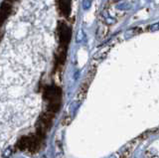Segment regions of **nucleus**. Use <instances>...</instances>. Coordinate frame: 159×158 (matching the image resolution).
Masks as SVG:
<instances>
[{"label":"nucleus","mask_w":159,"mask_h":158,"mask_svg":"<svg viewBox=\"0 0 159 158\" xmlns=\"http://www.w3.org/2000/svg\"><path fill=\"white\" fill-rule=\"evenodd\" d=\"M59 36L60 42H61V48L65 49L71 39V29L62 22L59 26Z\"/></svg>","instance_id":"nucleus-1"},{"label":"nucleus","mask_w":159,"mask_h":158,"mask_svg":"<svg viewBox=\"0 0 159 158\" xmlns=\"http://www.w3.org/2000/svg\"><path fill=\"white\" fill-rule=\"evenodd\" d=\"M11 12V4L9 2H3L1 7H0V26L2 25L3 22L5 21V19L9 16V14Z\"/></svg>","instance_id":"nucleus-2"},{"label":"nucleus","mask_w":159,"mask_h":158,"mask_svg":"<svg viewBox=\"0 0 159 158\" xmlns=\"http://www.w3.org/2000/svg\"><path fill=\"white\" fill-rule=\"evenodd\" d=\"M59 8L64 16L68 17L71 12V0H58Z\"/></svg>","instance_id":"nucleus-3"},{"label":"nucleus","mask_w":159,"mask_h":158,"mask_svg":"<svg viewBox=\"0 0 159 158\" xmlns=\"http://www.w3.org/2000/svg\"><path fill=\"white\" fill-rule=\"evenodd\" d=\"M111 158H115V157H111Z\"/></svg>","instance_id":"nucleus-4"}]
</instances>
